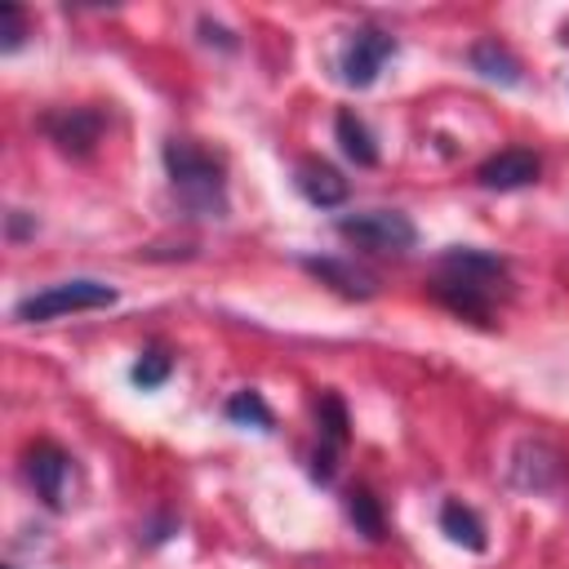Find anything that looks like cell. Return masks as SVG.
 <instances>
[{
	"label": "cell",
	"mask_w": 569,
	"mask_h": 569,
	"mask_svg": "<svg viewBox=\"0 0 569 569\" xmlns=\"http://www.w3.org/2000/svg\"><path fill=\"white\" fill-rule=\"evenodd\" d=\"M169 369H173V360L164 356V351H142V360L129 369V378H133V387H142V391H156L164 378H169Z\"/></svg>",
	"instance_id": "obj_19"
},
{
	"label": "cell",
	"mask_w": 569,
	"mask_h": 569,
	"mask_svg": "<svg viewBox=\"0 0 569 569\" xmlns=\"http://www.w3.org/2000/svg\"><path fill=\"white\" fill-rule=\"evenodd\" d=\"M27 36H31L27 9L13 4V0H4V4H0V53H18V49L27 44Z\"/></svg>",
	"instance_id": "obj_17"
},
{
	"label": "cell",
	"mask_w": 569,
	"mask_h": 569,
	"mask_svg": "<svg viewBox=\"0 0 569 569\" xmlns=\"http://www.w3.org/2000/svg\"><path fill=\"white\" fill-rule=\"evenodd\" d=\"M560 453L547 445V440H525L520 449H516V458H511V480L520 485V489H551L556 480H560Z\"/></svg>",
	"instance_id": "obj_9"
},
{
	"label": "cell",
	"mask_w": 569,
	"mask_h": 569,
	"mask_svg": "<svg viewBox=\"0 0 569 569\" xmlns=\"http://www.w3.org/2000/svg\"><path fill=\"white\" fill-rule=\"evenodd\" d=\"M338 236L351 240L365 253H409L418 244V227L409 213L400 209H360V213H342Z\"/></svg>",
	"instance_id": "obj_4"
},
{
	"label": "cell",
	"mask_w": 569,
	"mask_h": 569,
	"mask_svg": "<svg viewBox=\"0 0 569 569\" xmlns=\"http://www.w3.org/2000/svg\"><path fill=\"white\" fill-rule=\"evenodd\" d=\"M316 418H320V436H325V445H342L347 440V405L333 396V391H325L320 396V405H316Z\"/></svg>",
	"instance_id": "obj_18"
},
{
	"label": "cell",
	"mask_w": 569,
	"mask_h": 569,
	"mask_svg": "<svg viewBox=\"0 0 569 569\" xmlns=\"http://www.w3.org/2000/svg\"><path fill=\"white\" fill-rule=\"evenodd\" d=\"M467 62H471L476 76H485V80H493V84H520V80H525L520 58H516L502 40H476V44L467 49Z\"/></svg>",
	"instance_id": "obj_12"
},
{
	"label": "cell",
	"mask_w": 569,
	"mask_h": 569,
	"mask_svg": "<svg viewBox=\"0 0 569 569\" xmlns=\"http://www.w3.org/2000/svg\"><path fill=\"white\" fill-rule=\"evenodd\" d=\"M200 31H204V36H200L204 44H213V40H218L222 49H236V40H231V36H227V31L218 27V22H209V18H200Z\"/></svg>",
	"instance_id": "obj_21"
},
{
	"label": "cell",
	"mask_w": 569,
	"mask_h": 569,
	"mask_svg": "<svg viewBox=\"0 0 569 569\" xmlns=\"http://www.w3.org/2000/svg\"><path fill=\"white\" fill-rule=\"evenodd\" d=\"M333 467H338V462H333V445H325V449L311 453V480H316V485H329V480H333Z\"/></svg>",
	"instance_id": "obj_20"
},
{
	"label": "cell",
	"mask_w": 569,
	"mask_h": 569,
	"mask_svg": "<svg viewBox=\"0 0 569 569\" xmlns=\"http://www.w3.org/2000/svg\"><path fill=\"white\" fill-rule=\"evenodd\" d=\"M22 476H27V485L36 489V498H40L49 511H62V507H67V480H71V453H67V449H58L53 440L27 445V453H22Z\"/></svg>",
	"instance_id": "obj_6"
},
{
	"label": "cell",
	"mask_w": 569,
	"mask_h": 569,
	"mask_svg": "<svg viewBox=\"0 0 569 569\" xmlns=\"http://www.w3.org/2000/svg\"><path fill=\"white\" fill-rule=\"evenodd\" d=\"M538 173H542V160H538L533 151L507 147V151L489 156V160L476 169V182H480L485 191H520V187L538 182Z\"/></svg>",
	"instance_id": "obj_7"
},
{
	"label": "cell",
	"mask_w": 569,
	"mask_h": 569,
	"mask_svg": "<svg viewBox=\"0 0 569 569\" xmlns=\"http://www.w3.org/2000/svg\"><path fill=\"white\" fill-rule=\"evenodd\" d=\"M293 182H298L302 200L316 204V209H338V204L347 200V191H351L347 178H342L333 164H325V160H298Z\"/></svg>",
	"instance_id": "obj_10"
},
{
	"label": "cell",
	"mask_w": 569,
	"mask_h": 569,
	"mask_svg": "<svg viewBox=\"0 0 569 569\" xmlns=\"http://www.w3.org/2000/svg\"><path fill=\"white\" fill-rule=\"evenodd\" d=\"M347 520H351V525H356V533H365L369 542H382V538H387L382 507H378V498H373L365 485L347 489Z\"/></svg>",
	"instance_id": "obj_15"
},
{
	"label": "cell",
	"mask_w": 569,
	"mask_h": 569,
	"mask_svg": "<svg viewBox=\"0 0 569 569\" xmlns=\"http://www.w3.org/2000/svg\"><path fill=\"white\" fill-rule=\"evenodd\" d=\"M164 173H169V191L187 218H227V169L213 151H204L191 138H169Z\"/></svg>",
	"instance_id": "obj_2"
},
{
	"label": "cell",
	"mask_w": 569,
	"mask_h": 569,
	"mask_svg": "<svg viewBox=\"0 0 569 569\" xmlns=\"http://www.w3.org/2000/svg\"><path fill=\"white\" fill-rule=\"evenodd\" d=\"M440 529L449 533V542H458V547H467V551H476V556L489 547L485 520H480L467 502H445V507H440Z\"/></svg>",
	"instance_id": "obj_14"
},
{
	"label": "cell",
	"mask_w": 569,
	"mask_h": 569,
	"mask_svg": "<svg viewBox=\"0 0 569 569\" xmlns=\"http://www.w3.org/2000/svg\"><path fill=\"white\" fill-rule=\"evenodd\" d=\"M502 284H507V262L498 253H485L476 244H453L436 267L431 298L471 325H493V302Z\"/></svg>",
	"instance_id": "obj_1"
},
{
	"label": "cell",
	"mask_w": 569,
	"mask_h": 569,
	"mask_svg": "<svg viewBox=\"0 0 569 569\" xmlns=\"http://www.w3.org/2000/svg\"><path fill=\"white\" fill-rule=\"evenodd\" d=\"M391 58H396V36H391V31H382V27H356L351 40H347L342 53H338L342 84L369 89V84L382 76V67H387Z\"/></svg>",
	"instance_id": "obj_5"
},
{
	"label": "cell",
	"mask_w": 569,
	"mask_h": 569,
	"mask_svg": "<svg viewBox=\"0 0 569 569\" xmlns=\"http://www.w3.org/2000/svg\"><path fill=\"white\" fill-rule=\"evenodd\" d=\"M116 302V289L102 284V280H58L40 293H27L18 298L13 316L27 320V325H44V320H58V316H76V311H98V307H111Z\"/></svg>",
	"instance_id": "obj_3"
},
{
	"label": "cell",
	"mask_w": 569,
	"mask_h": 569,
	"mask_svg": "<svg viewBox=\"0 0 569 569\" xmlns=\"http://www.w3.org/2000/svg\"><path fill=\"white\" fill-rule=\"evenodd\" d=\"M302 267L311 271V276H320L329 289H338L342 298H373L378 293V280L365 271V267H356V262H347V258H302Z\"/></svg>",
	"instance_id": "obj_11"
},
{
	"label": "cell",
	"mask_w": 569,
	"mask_h": 569,
	"mask_svg": "<svg viewBox=\"0 0 569 569\" xmlns=\"http://www.w3.org/2000/svg\"><path fill=\"white\" fill-rule=\"evenodd\" d=\"M4 569H13V565H4Z\"/></svg>",
	"instance_id": "obj_22"
},
{
	"label": "cell",
	"mask_w": 569,
	"mask_h": 569,
	"mask_svg": "<svg viewBox=\"0 0 569 569\" xmlns=\"http://www.w3.org/2000/svg\"><path fill=\"white\" fill-rule=\"evenodd\" d=\"M227 418L236 422V427H258V431H271V405L262 400V391H253V387H244V391H236L231 400H227Z\"/></svg>",
	"instance_id": "obj_16"
},
{
	"label": "cell",
	"mask_w": 569,
	"mask_h": 569,
	"mask_svg": "<svg viewBox=\"0 0 569 569\" xmlns=\"http://www.w3.org/2000/svg\"><path fill=\"white\" fill-rule=\"evenodd\" d=\"M333 133H338V147H342L347 160H356L360 169H373V164H378V142H373L369 124H365L356 111H338Z\"/></svg>",
	"instance_id": "obj_13"
},
{
	"label": "cell",
	"mask_w": 569,
	"mask_h": 569,
	"mask_svg": "<svg viewBox=\"0 0 569 569\" xmlns=\"http://www.w3.org/2000/svg\"><path fill=\"white\" fill-rule=\"evenodd\" d=\"M44 133L67 151V156H89L102 138V116L93 107H67L44 116Z\"/></svg>",
	"instance_id": "obj_8"
}]
</instances>
